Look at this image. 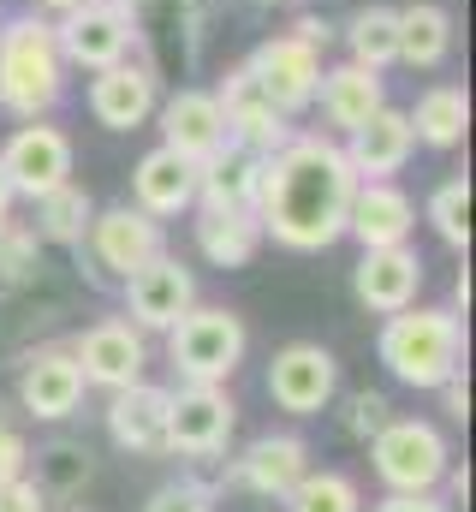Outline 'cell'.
Segmentation results:
<instances>
[{
  "label": "cell",
  "instance_id": "1",
  "mask_svg": "<svg viewBox=\"0 0 476 512\" xmlns=\"http://www.w3.org/2000/svg\"><path fill=\"white\" fill-rule=\"evenodd\" d=\"M357 173L346 149L328 137H286L262 161V191H256V221L274 245L286 251H328L346 233Z\"/></svg>",
  "mask_w": 476,
  "mask_h": 512
},
{
  "label": "cell",
  "instance_id": "2",
  "mask_svg": "<svg viewBox=\"0 0 476 512\" xmlns=\"http://www.w3.org/2000/svg\"><path fill=\"white\" fill-rule=\"evenodd\" d=\"M381 364L399 376L405 387H441L447 376H459L465 364V328L453 310H393L381 340H375Z\"/></svg>",
  "mask_w": 476,
  "mask_h": 512
},
{
  "label": "cell",
  "instance_id": "3",
  "mask_svg": "<svg viewBox=\"0 0 476 512\" xmlns=\"http://www.w3.org/2000/svg\"><path fill=\"white\" fill-rule=\"evenodd\" d=\"M369 459H375V477L393 495H435L441 477H447V465H453L441 429L423 423V417H387L369 435Z\"/></svg>",
  "mask_w": 476,
  "mask_h": 512
},
{
  "label": "cell",
  "instance_id": "4",
  "mask_svg": "<svg viewBox=\"0 0 476 512\" xmlns=\"http://www.w3.org/2000/svg\"><path fill=\"white\" fill-rule=\"evenodd\" d=\"M54 96H60V48H54V30L36 24V18H18L0 36V102L12 114H30L36 120Z\"/></svg>",
  "mask_w": 476,
  "mask_h": 512
},
{
  "label": "cell",
  "instance_id": "5",
  "mask_svg": "<svg viewBox=\"0 0 476 512\" xmlns=\"http://www.w3.org/2000/svg\"><path fill=\"white\" fill-rule=\"evenodd\" d=\"M167 352H173V370L185 382H227L244 358V322L233 310H185L173 328H167Z\"/></svg>",
  "mask_w": 476,
  "mask_h": 512
},
{
  "label": "cell",
  "instance_id": "6",
  "mask_svg": "<svg viewBox=\"0 0 476 512\" xmlns=\"http://www.w3.org/2000/svg\"><path fill=\"white\" fill-rule=\"evenodd\" d=\"M233 423L238 405L221 382H185L179 393H167V453L215 459V453H227Z\"/></svg>",
  "mask_w": 476,
  "mask_h": 512
},
{
  "label": "cell",
  "instance_id": "7",
  "mask_svg": "<svg viewBox=\"0 0 476 512\" xmlns=\"http://www.w3.org/2000/svg\"><path fill=\"white\" fill-rule=\"evenodd\" d=\"M191 304H197V280H191V268L179 256L155 251L143 268L125 274V310H131L137 328H161L167 334Z\"/></svg>",
  "mask_w": 476,
  "mask_h": 512
},
{
  "label": "cell",
  "instance_id": "8",
  "mask_svg": "<svg viewBox=\"0 0 476 512\" xmlns=\"http://www.w3.org/2000/svg\"><path fill=\"white\" fill-rule=\"evenodd\" d=\"M54 48L66 60L102 72V66L125 60V48H131V12L119 0H78V6H66V18L54 30Z\"/></svg>",
  "mask_w": 476,
  "mask_h": 512
},
{
  "label": "cell",
  "instance_id": "9",
  "mask_svg": "<svg viewBox=\"0 0 476 512\" xmlns=\"http://www.w3.org/2000/svg\"><path fill=\"white\" fill-rule=\"evenodd\" d=\"M334 387H340V364L328 346L298 340V346L274 352V364H268V393L286 417H316L334 399Z\"/></svg>",
  "mask_w": 476,
  "mask_h": 512
},
{
  "label": "cell",
  "instance_id": "10",
  "mask_svg": "<svg viewBox=\"0 0 476 512\" xmlns=\"http://www.w3.org/2000/svg\"><path fill=\"white\" fill-rule=\"evenodd\" d=\"M250 78L268 90V102H274L280 114H292V108H304V102L316 96V84H322V54H316V42H304V36H274V42L256 48Z\"/></svg>",
  "mask_w": 476,
  "mask_h": 512
},
{
  "label": "cell",
  "instance_id": "11",
  "mask_svg": "<svg viewBox=\"0 0 476 512\" xmlns=\"http://www.w3.org/2000/svg\"><path fill=\"white\" fill-rule=\"evenodd\" d=\"M0 167H6L12 191L42 197V191L72 179V137L54 126H24V131H12V143L0 149Z\"/></svg>",
  "mask_w": 476,
  "mask_h": 512
},
{
  "label": "cell",
  "instance_id": "12",
  "mask_svg": "<svg viewBox=\"0 0 476 512\" xmlns=\"http://www.w3.org/2000/svg\"><path fill=\"white\" fill-rule=\"evenodd\" d=\"M72 358H78L84 382H96V387H108V393H114V387L143 382L149 346H143V334H137L131 322H96L90 334H78Z\"/></svg>",
  "mask_w": 476,
  "mask_h": 512
},
{
  "label": "cell",
  "instance_id": "13",
  "mask_svg": "<svg viewBox=\"0 0 476 512\" xmlns=\"http://www.w3.org/2000/svg\"><path fill=\"white\" fill-rule=\"evenodd\" d=\"M417 286H423V256L411 245H381V251H363V262H357V298L375 316L417 304Z\"/></svg>",
  "mask_w": 476,
  "mask_h": 512
},
{
  "label": "cell",
  "instance_id": "14",
  "mask_svg": "<svg viewBox=\"0 0 476 512\" xmlns=\"http://www.w3.org/2000/svg\"><path fill=\"white\" fill-rule=\"evenodd\" d=\"M411 227H417V209H411V197H405L399 185H387V179H369V185H363V179H357L352 209H346V233L363 239V251L405 245Z\"/></svg>",
  "mask_w": 476,
  "mask_h": 512
},
{
  "label": "cell",
  "instance_id": "15",
  "mask_svg": "<svg viewBox=\"0 0 476 512\" xmlns=\"http://www.w3.org/2000/svg\"><path fill=\"white\" fill-rule=\"evenodd\" d=\"M108 435L114 447L125 453H167V387H149V382H131L114 387L108 399Z\"/></svg>",
  "mask_w": 476,
  "mask_h": 512
},
{
  "label": "cell",
  "instance_id": "16",
  "mask_svg": "<svg viewBox=\"0 0 476 512\" xmlns=\"http://www.w3.org/2000/svg\"><path fill=\"white\" fill-rule=\"evenodd\" d=\"M90 251L96 262L108 268V274H131V268H143L149 256L161 251V227L143 215V209H131V203H119L108 215H90Z\"/></svg>",
  "mask_w": 476,
  "mask_h": 512
},
{
  "label": "cell",
  "instance_id": "17",
  "mask_svg": "<svg viewBox=\"0 0 476 512\" xmlns=\"http://www.w3.org/2000/svg\"><path fill=\"white\" fill-rule=\"evenodd\" d=\"M84 370H78V358L72 352H36L30 364H24V382H18V399H24V411L30 417H42V423H60V417H72L78 411V399H84Z\"/></svg>",
  "mask_w": 476,
  "mask_h": 512
},
{
  "label": "cell",
  "instance_id": "18",
  "mask_svg": "<svg viewBox=\"0 0 476 512\" xmlns=\"http://www.w3.org/2000/svg\"><path fill=\"white\" fill-rule=\"evenodd\" d=\"M304 471H310V447H304L298 435H256V441L244 447V459H238L233 477L250 495H262V501H286Z\"/></svg>",
  "mask_w": 476,
  "mask_h": 512
},
{
  "label": "cell",
  "instance_id": "19",
  "mask_svg": "<svg viewBox=\"0 0 476 512\" xmlns=\"http://www.w3.org/2000/svg\"><path fill=\"white\" fill-rule=\"evenodd\" d=\"M161 131H167V149L197 167V161H209L227 143V114H221V102L209 90H179L161 108Z\"/></svg>",
  "mask_w": 476,
  "mask_h": 512
},
{
  "label": "cell",
  "instance_id": "20",
  "mask_svg": "<svg viewBox=\"0 0 476 512\" xmlns=\"http://www.w3.org/2000/svg\"><path fill=\"white\" fill-rule=\"evenodd\" d=\"M262 149L250 143H221L209 161H197V197L203 209H256V191H262Z\"/></svg>",
  "mask_w": 476,
  "mask_h": 512
},
{
  "label": "cell",
  "instance_id": "21",
  "mask_svg": "<svg viewBox=\"0 0 476 512\" xmlns=\"http://www.w3.org/2000/svg\"><path fill=\"white\" fill-rule=\"evenodd\" d=\"M131 191H137V209H143L149 221L179 215V209H191V203H197V167L161 143V149H149V155L137 161Z\"/></svg>",
  "mask_w": 476,
  "mask_h": 512
},
{
  "label": "cell",
  "instance_id": "22",
  "mask_svg": "<svg viewBox=\"0 0 476 512\" xmlns=\"http://www.w3.org/2000/svg\"><path fill=\"white\" fill-rule=\"evenodd\" d=\"M90 114L108 131H137L149 114H155V78L143 66H102V78L90 84Z\"/></svg>",
  "mask_w": 476,
  "mask_h": 512
},
{
  "label": "cell",
  "instance_id": "23",
  "mask_svg": "<svg viewBox=\"0 0 476 512\" xmlns=\"http://www.w3.org/2000/svg\"><path fill=\"white\" fill-rule=\"evenodd\" d=\"M411 143H417V137H411V120H405L399 108L381 102L363 126H352V149H346V161H352L357 179H363V173H369V179H387V173H399V167L411 161Z\"/></svg>",
  "mask_w": 476,
  "mask_h": 512
},
{
  "label": "cell",
  "instance_id": "24",
  "mask_svg": "<svg viewBox=\"0 0 476 512\" xmlns=\"http://www.w3.org/2000/svg\"><path fill=\"white\" fill-rule=\"evenodd\" d=\"M215 102L227 114V131H238V143H250V149H280L286 143V114L268 102V90L250 78V66L227 78V90Z\"/></svg>",
  "mask_w": 476,
  "mask_h": 512
},
{
  "label": "cell",
  "instance_id": "25",
  "mask_svg": "<svg viewBox=\"0 0 476 512\" xmlns=\"http://www.w3.org/2000/svg\"><path fill=\"white\" fill-rule=\"evenodd\" d=\"M262 245V221L256 209H203L197 221V251L209 256L215 268H244Z\"/></svg>",
  "mask_w": 476,
  "mask_h": 512
},
{
  "label": "cell",
  "instance_id": "26",
  "mask_svg": "<svg viewBox=\"0 0 476 512\" xmlns=\"http://www.w3.org/2000/svg\"><path fill=\"white\" fill-rule=\"evenodd\" d=\"M316 90H322V108H328V120H334V126H363V120H369V114H375V108H381V78H375V72H369V66H340V72H322V84H316Z\"/></svg>",
  "mask_w": 476,
  "mask_h": 512
},
{
  "label": "cell",
  "instance_id": "27",
  "mask_svg": "<svg viewBox=\"0 0 476 512\" xmlns=\"http://www.w3.org/2000/svg\"><path fill=\"white\" fill-rule=\"evenodd\" d=\"M405 120H411V137H423L435 149H453L465 137V126H471V102H465V90L435 84V90H423L417 114H405Z\"/></svg>",
  "mask_w": 476,
  "mask_h": 512
},
{
  "label": "cell",
  "instance_id": "28",
  "mask_svg": "<svg viewBox=\"0 0 476 512\" xmlns=\"http://www.w3.org/2000/svg\"><path fill=\"white\" fill-rule=\"evenodd\" d=\"M453 48V24L441 6H405L399 12V60L405 66H441Z\"/></svg>",
  "mask_w": 476,
  "mask_h": 512
},
{
  "label": "cell",
  "instance_id": "29",
  "mask_svg": "<svg viewBox=\"0 0 476 512\" xmlns=\"http://www.w3.org/2000/svg\"><path fill=\"white\" fill-rule=\"evenodd\" d=\"M346 36H352V60L369 66V72H381L387 60H399V12H387V6L357 12Z\"/></svg>",
  "mask_w": 476,
  "mask_h": 512
},
{
  "label": "cell",
  "instance_id": "30",
  "mask_svg": "<svg viewBox=\"0 0 476 512\" xmlns=\"http://www.w3.org/2000/svg\"><path fill=\"white\" fill-rule=\"evenodd\" d=\"M292 512H363V495L346 471H304L298 489L286 495Z\"/></svg>",
  "mask_w": 476,
  "mask_h": 512
},
{
  "label": "cell",
  "instance_id": "31",
  "mask_svg": "<svg viewBox=\"0 0 476 512\" xmlns=\"http://www.w3.org/2000/svg\"><path fill=\"white\" fill-rule=\"evenodd\" d=\"M36 203H42V239H54V245H78V239L90 233V197H84L72 179L54 185V191H42Z\"/></svg>",
  "mask_w": 476,
  "mask_h": 512
},
{
  "label": "cell",
  "instance_id": "32",
  "mask_svg": "<svg viewBox=\"0 0 476 512\" xmlns=\"http://www.w3.org/2000/svg\"><path fill=\"white\" fill-rule=\"evenodd\" d=\"M429 221H435V233H441L453 251H465V245H471V179H447V185L429 197Z\"/></svg>",
  "mask_w": 476,
  "mask_h": 512
},
{
  "label": "cell",
  "instance_id": "33",
  "mask_svg": "<svg viewBox=\"0 0 476 512\" xmlns=\"http://www.w3.org/2000/svg\"><path fill=\"white\" fill-rule=\"evenodd\" d=\"M42 477H48V489L72 495L78 483H90V453H84V447H72V441H60V447H48V453H42Z\"/></svg>",
  "mask_w": 476,
  "mask_h": 512
},
{
  "label": "cell",
  "instance_id": "34",
  "mask_svg": "<svg viewBox=\"0 0 476 512\" xmlns=\"http://www.w3.org/2000/svg\"><path fill=\"white\" fill-rule=\"evenodd\" d=\"M30 268H36V245L0 221V292H18L30 280Z\"/></svg>",
  "mask_w": 476,
  "mask_h": 512
},
{
  "label": "cell",
  "instance_id": "35",
  "mask_svg": "<svg viewBox=\"0 0 476 512\" xmlns=\"http://www.w3.org/2000/svg\"><path fill=\"white\" fill-rule=\"evenodd\" d=\"M143 512H215V495L197 489V483H167V489L149 495V507Z\"/></svg>",
  "mask_w": 476,
  "mask_h": 512
},
{
  "label": "cell",
  "instance_id": "36",
  "mask_svg": "<svg viewBox=\"0 0 476 512\" xmlns=\"http://www.w3.org/2000/svg\"><path fill=\"white\" fill-rule=\"evenodd\" d=\"M387 423V399L381 393H352V411H346V429H352L357 441H369L375 429Z\"/></svg>",
  "mask_w": 476,
  "mask_h": 512
},
{
  "label": "cell",
  "instance_id": "37",
  "mask_svg": "<svg viewBox=\"0 0 476 512\" xmlns=\"http://www.w3.org/2000/svg\"><path fill=\"white\" fill-rule=\"evenodd\" d=\"M0 512H48V489L30 477H6L0 483Z\"/></svg>",
  "mask_w": 476,
  "mask_h": 512
},
{
  "label": "cell",
  "instance_id": "38",
  "mask_svg": "<svg viewBox=\"0 0 476 512\" xmlns=\"http://www.w3.org/2000/svg\"><path fill=\"white\" fill-rule=\"evenodd\" d=\"M24 465H30L24 435H18L12 423H0V483H6V477H24Z\"/></svg>",
  "mask_w": 476,
  "mask_h": 512
},
{
  "label": "cell",
  "instance_id": "39",
  "mask_svg": "<svg viewBox=\"0 0 476 512\" xmlns=\"http://www.w3.org/2000/svg\"><path fill=\"white\" fill-rule=\"evenodd\" d=\"M375 512H453L447 501H435V495H387Z\"/></svg>",
  "mask_w": 476,
  "mask_h": 512
},
{
  "label": "cell",
  "instance_id": "40",
  "mask_svg": "<svg viewBox=\"0 0 476 512\" xmlns=\"http://www.w3.org/2000/svg\"><path fill=\"white\" fill-rule=\"evenodd\" d=\"M441 393H447V411L465 423V417H471V382H465V376H447V382H441Z\"/></svg>",
  "mask_w": 476,
  "mask_h": 512
},
{
  "label": "cell",
  "instance_id": "41",
  "mask_svg": "<svg viewBox=\"0 0 476 512\" xmlns=\"http://www.w3.org/2000/svg\"><path fill=\"white\" fill-rule=\"evenodd\" d=\"M12 197H18V191H12V179H6V167H0V221H6V209H12Z\"/></svg>",
  "mask_w": 476,
  "mask_h": 512
},
{
  "label": "cell",
  "instance_id": "42",
  "mask_svg": "<svg viewBox=\"0 0 476 512\" xmlns=\"http://www.w3.org/2000/svg\"><path fill=\"white\" fill-rule=\"evenodd\" d=\"M42 6H60V12H66V6H78V0H42Z\"/></svg>",
  "mask_w": 476,
  "mask_h": 512
}]
</instances>
